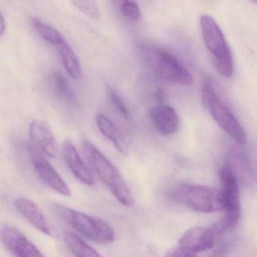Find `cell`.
Returning <instances> with one entry per match:
<instances>
[{"label": "cell", "instance_id": "cell-11", "mask_svg": "<svg viewBox=\"0 0 257 257\" xmlns=\"http://www.w3.org/2000/svg\"><path fill=\"white\" fill-rule=\"evenodd\" d=\"M216 236L211 227H193L183 233L178 242V246L191 253L211 249L214 246Z\"/></svg>", "mask_w": 257, "mask_h": 257}, {"label": "cell", "instance_id": "cell-16", "mask_svg": "<svg viewBox=\"0 0 257 257\" xmlns=\"http://www.w3.org/2000/svg\"><path fill=\"white\" fill-rule=\"evenodd\" d=\"M58 47L63 64L69 76L75 80L80 79L82 76V67L74 51L67 43Z\"/></svg>", "mask_w": 257, "mask_h": 257}, {"label": "cell", "instance_id": "cell-24", "mask_svg": "<svg viewBox=\"0 0 257 257\" xmlns=\"http://www.w3.org/2000/svg\"><path fill=\"white\" fill-rule=\"evenodd\" d=\"M186 257H198L195 253H189V255H186Z\"/></svg>", "mask_w": 257, "mask_h": 257}, {"label": "cell", "instance_id": "cell-6", "mask_svg": "<svg viewBox=\"0 0 257 257\" xmlns=\"http://www.w3.org/2000/svg\"><path fill=\"white\" fill-rule=\"evenodd\" d=\"M218 176L225 203V216L211 227L216 235L234 228L240 214L238 183L232 170L228 166L221 167Z\"/></svg>", "mask_w": 257, "mask_h": 257}, {"label": "cell", "instance_id": "cell-8", "mask_svg": "<svg viewBox=\"0 0 257 257\" xmlns=\"http://www.w3.org/2000/svg\"><path fill=\"white\" fill-rule=\"evenodd\" d=\"M28 151L33 167L40 180L58 193L70 196L71 190L68 185L48 162L38 147L32 142H28Z\"/></svg>", "mask_w": 257, "mask_h": 257}, {"label": "cell", "instance_id": "cell-21", "mask_svg": "<svg viewBox=\"0 0 257 257\" xmlns=\"http://www.w3.org/2000/svg\"><path fill=\"white\" fill-rule=\"evenodd\" d=\"M72 4L76 8L80 10L84 14L93 19H97L100 18V11L97 4L94 1H87V0H76Z\"/></svg>", "mask_w": 257, "mask_h": 257}, {"label": "cell", "instance_id": "cell-3", "mask_svg": "<svg viewBox=\"0 0 257 257\" xmlns=\"http://www.w3.org/2000/svg\"><path fill=\"white\" fill-rule=\"evenodd\" d=\"M52 208L64 222L73 227L87 238L100 243H110L115 240V231L103 219L89 216L61 204H54Z\"/></svg>", "mask_w": 257, "mask_h": 257}, {"label": "cell", "instance_id": "cell-4", "mask_svg": "<svg viewBox=\"0 0 257 257\" xmlns=\"http://www.w3.org/2000/svg\"><path fill=\"white\" fill-rule=\"evenodd\" d=\"M140 50L159 77L184 86H190L193 83L190 72L171 52L150 46H141Z\"/></svg>", "mask_w": 257, "mask_h": 257}, {"label": "cell", "instance_id": "cell-5", "mask_svg": "<svg viewBox=\"0 0 257 257\" xmlns=\"http://www.w3.org/2000/svg\"><path fill=\"white\" fill-rule=\"evenodd\" d=\"M171 197L189 208L201 213L224 210L222 192L217 188L198 185H181L173 189Z\"/></svg>", "mask_w": 257, "mask_h": 257}, {"label": "cell", "instance_id": "cell-22", "mask_svg": "<svg viewBox=\"0 0 257 257\" xmlns=\"http://www.w3.org/2000/svg\"><path fill=\"white\" fill-rule=\"evenodd\" d=\"M109 93L111 102H112V105H113L115 109L124 118H129L131 116L130 111L124 104L122 99L114 90L111 89V88L109 90Z\"/></svg>", "mask_w": 257, "mask_h": 257}, {"label": "cell", "instance_id": "cell-17", "mask_svg": "<svg viewBox=\"0 0 257 257\" xmlns=\"http://www.w3.org/2000/svg\"><path fill=\"white\" fill-rule=\"evenodd\" d=\"M64 239L67 248L76 257H103L92 246L73 233L66 231Z\"/></svg>", "mask_w": 257, "mask_h": 257}, {"label": "cell", "instance_id": "cell-1", "mask_svg": "<svg viewBox=\"0 0 257 257\" xmlns=\"http://www.w3.org/2000/svg\"><path fill=\"white\" fill-rule=\"evenodd\" d=\"M82 148L91 168L117 201L125 207H132L133 195L118 168L90 141H84Z\"/></svg>", "mask_w": 257, "mask_h": 257}, {"label": "cell", "instance_id": "cell-15", "mask_svg": "<svg viewBox=\"0 0 257 257\" xmlns=\"http://www.w3.org/2000/svg\"><path fill=\"white\" fill-rule=\"evenodd\" d=\"M96 124L100 133L109 140L112 145L120 153L127 155L128 152V144L122 132L116 124L104 114L98 113L96 115Z\"/></svg>", "mask_w": 257, "mask_h": 257}, {"label": "cell", "instance_id": "cell-13", "mask_svg": "<svg viewBox=\"0 0 257 257\" xmlns=\"http://www.w3.org/2000/svg\"><path fill=\"white\" fill-rule=\"evenodd\" d=\"M150 117L155 128L161 135L169 136L178 131L180 119L175 109L171 106L165 104L154 106Z\"/></svg>", "mask_w": 257, "mask_h": 257}, {"label": "cell", "instance_id": "cell-18", "mask_svg": "<svg viewBox=\"0 0 257 257\" xmlns=\"http://www.w3.org/2000/svg\"><path fill=\"white\" fill-rule=\"evenodd\" d=\"M33 25L40 37L50 44L60 46L67 43L64 36L59 31L42 21L34 19Z\"/></svg>", "mask_w": 257, "mask_h": 257}, {"label": "cell", "instance_id": "cell-19", "mask_svg": "<svg viewBox=\"0 0 257 257\" xmlns=\"http://www.w3.org/2000/svg\"><path fill=\"white\" fill-rule=\"evenodd\" d=\"M51 83L55 92L61 98L70 103H76V96L62 73L58 71L52 73Z\"/></svg>", "mask_w": 257, "mask_h": 257}, {"label": "cell", "instance_id": "cell-2", "mask_svg": "<svg viewBox=\"0 0 257 257\" xmlns=\"http://www.w3.org/2000/svg\"><path fill=\"white\" fill-rule=\"evenodd\" d=\"M200 27L204 44L211 55L215 70L225 79L231 77L234 73L232 55L216 20L210 15H202L200 18Z\"/></svg>", "mask_w": 257, "mask_h": 257}, {"label": "cell", "instance_id": "cell-23", "mask_svg": "<svg viewBox=\"0 0 257 257\" xmlns=\"http://www.w3.org/2000/svg\"><path fill=\"white\" fill-rule=\"evenodd\" d=\"M6 28H7V22L2 14L0 15V34L3 35L5 32Z\"/></svg>", "mask_w": 257, "mask_h": 257}, {"label": "cell", "instance_id": "cell-12", "mask_svg": "<svg viewBox=\"0 0 257 257\" xmlns=\"http://www.w3.org/2000/svg\"><path fill=\"white\" fill-rule=\"evenodd\" d=\"M61 149L64 161L74 177L83 184L94 186L95 181L92 173L84 163L70 140H64Z\"/></svg>", "mask_w": 257, "mask_h": 257}, {"label": "cell", "instance_id": "cell-9", "mask_svg": "<svg viewBox=\"0 0 257 257\" xmlns=\"http://www.w3.org/2000/svg\"><path fill=\"white\" fill-rule=\"evenodd\" d=\"M1 240L14 257H46L22 231L15 227H3Z\"/></svg>", "mask_w": 257, "mask_h": 257}, {"label": "cell", "instance_id": "cell-20", "mask_svg": "<svg viewBox=\"0 0 257 257\" xmlns=\"http://www.w3.org/2000/svg\"><path fill=\"white\" fill-rule=\"evenodd\" d=\"M120 10L124 17L132 22H138L141 19V12L139 6L132 1L120 2Z\"/></svg>", "mask_w": 257, "mask_h": 257}, {"label": "cell", "instance_id": "cell-10", "mask_svg": "<svg viewBox=\"0 0 257 257\" xmlns=\"http://www.w3.org/2000/svg\"><path fill=\"white\" fill-rule=\"evenodd\" d=\"M30 136L33 144L48 157L55 159L59 152L58 142L50 126L44 120L36 119L30 125Z\"/></svg>", "mask_w": 257, "mask_h": 257}, {"label": "cell", "instance_id": "cell-7", "mask_svg": "<svg viewBox=\"0 0 257 257\" xmlns=\"http://www.w3.org/2000/svg\"><path fill=\"white\" fill-rule=\"evenodd\" d=\"M202 101L213 119L228 136L239 144H246L247 137L241 124L210 84H205L203 87Z\"/></svg>", "mask_w": 257, "mask_h": 257}, {"label": "cell", "instance_id": "cell-14", "mask_svg": "<svg viewBox=\"0 0 257 257\" xmlns=\"http://www.w3.org/2000/svg\"><path fill=\"white\" fill-rule=\"evenodd\" d=\"M14 205L18 211L34 228L46 235H52L47 219L41 209L34 201L24 197H18L14 200Z\"/></svg>", "mask_w": 257, "mask_h": 257}]
</instances>
